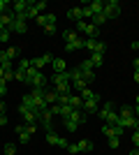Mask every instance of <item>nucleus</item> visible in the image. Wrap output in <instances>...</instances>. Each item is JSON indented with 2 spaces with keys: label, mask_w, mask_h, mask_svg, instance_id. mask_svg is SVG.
I'll return each mask as SVG.
<instances>
[{
  "label": "nucleus",
  "mask_w": 139,
  "mask_h": 155,
  "mask_svg": "<svg viewBox=\"0 0 139 155\" xmlns=\"http://www.w3.org/2000/svg\"><path fill=\"white\" fill-rule=\"evenodd\" d=\"M81 111H84V114H88V116L98 114V111H100V100H86V102H84V107H81Z\"/></svg>",
  "instance_id": "10"
},
{
  "label": "nucleus",
  "mask_w": 139,
  "mask_h": 155,
  "mask_svg": "<svg viewBox=\"0 0 139 155\" xmlns=\"http://www.w3.org/2000/svg\"><path fill=\"white\" fill-rule=\"evenodd\" d=\"M132 49H137V51H139V39H134V42H132Z\"/></svg>",
  "instance_id": "46"
},
{
  "label": "nucleus",
  "mask_w": 139,
  "mask_h": 155,
  "mask_svg": "<svg viewBox=\"0 0 139 155\" xmlns=\"http://www.w3.org/2000/svg\"><path fill=\"white\" fill-rule=\"evenodd\" d=\"M53 74H58V72H67V63L65 58H53Z\"/></svg>",
  "instance_id": "15"
},
{
  "label": "nucleus",
  "mask_w": 139,
  "mask_h": 155,
  "mask_svg": "<svg viewBox=\"0 0 139 155\" xmlns=\"http://www.w3.org/2000/svg\"><path fill=\"white\" fill-rule=\"evenodd\" d=\"M132 143H134V148H139V127L132 130Z\"/></svg>",
  "instance_id": "35"
},
{
  "label": "nucleus",
  "mask_w": 139,
  "mask_h": 155,
  "mask_svg": "<svg viewBox=\"0 0 139 155\" xmlns=\"http://www.w3.org/2000/svg\"><path fill=\"white\" fill-rule=\"evenodd\" d=\"M44 100H46V104H49V107H51V104H58V91H49V88H46Z\"/></svg>",
  "instance_id": "18"
},
{
  "label": "nucleus",
  "mask_w": 139,
  "mask_h": 155,
  "mask_svg": "<svg viewBox=\"0 0 139 155\" xmlns=\"http://www.w3.org/2000/svg\"><path fill=\"white\" fill-rule=\"evenodd\" d=\"M44 139H46V143H49V146H58V141H60V137L56 134L53 130H51V132H46V137H44Z\"/></svg>",
  "instance_id": "23"
},
{
  "label": "nucleus",
  "mask_w": 139,
  "mask_h": 155,
  "mask_svg": "<svg viewBox=\"0 0 139 155\" xmlns=\"http://www.w3.org/2000/svg\"><path fill=\"white\" fill-rule=\"evenodd\" d=\"M74 30L79 32V35H86V39H98L100 28L93 26L91 21H77V23H74Z\"/></svg>",
  "instance_id": "1"
},
{
  "label": "nucleus",
  "mask_w": 139,
  "mask_h": 155,
  "mask_svg": "<svg viewBox=\"0 0 139 155\" xmlns=\"http://www.w3.org/2000/svg\"><path fill=\"white\" fill-rule=\"evenodd\" d=\"M30 63H33V67H35V70H42L44 65L53 63V58H51V53H44V56H40V58H33Z\"/></svg>",
  "instance_id": "12"
},
{
  "label": "nucleus",
  "mask_w": 139,
  "mask_h": 155,
  "mask_svg": "<svg viewBox=\"0 0 139 155\" xmlns=\"http://www.w3.org/2000/svg\"><path fill=\"white\" fill-rule=\"evenodd\" d=\"M130 155H139V148H132V150H130Z\"/></svg>",
  "instance_id": "47"
},
{
  "label": "nucleus",
  "mask_w": 139,
  "mask_h": 155,
  "mask_svg": "<svg viewBox=\"0 0 139 155\" xmlns=\"http://www.w3.org/2000/svg\"><path fill=\"white\" fill-rule=\"evenodd\" d=\"M58 104H70V95H58Z\"/></svg>",
  "instance_id": "41"
},
{
  "label": "nucleus",
  "mask_w": 139,
  "mask_h": 155,
  "mask_svg": "<svg viewBox=\"0 0 139 155\" xmlns=\"http://www.w3.org/2000/svg\"><path fill=\"white\" fill-rule=\"evenodd\" d=\"M35 23H37V26H42V28H44V26H46V14H40V16L35 19Z\"/></svg>",
  "instance_id": "37"
},
{
  "label": "nucleus",
  "mask_w": 139,
  "mask_h": 155,
  "mask_svg": "<svg viewBox=\"0 0 139 155\" xmlns=\"http://www.w3.org/2000/svg\"><path fill=\"white\" fill-rule=\"evenodd\" d=\"M132 79H134V84L139 86V72H134V74H132Z\"/></svg>",
  "instance_id": "45"
},
{
  "label": "nucleus",
  "mask_w": 139,
  "mask_h": 155,
  "mask_svg": "<svg viewBox=\"0 0 139 155\" xmlns=\"http://www.w3.org/2000/svg\"><path fill=\"white\" fill-rule=\"evenodd\" d=\"M2 125H7V114H0V127Z\"/></svg>",
  "instance_id": "43"
},
{
  "label": "nucleus",
  "mask_w": 139,
  "mask_h": 155,
  "mask_svg": "<svg viewBox=\"0 0 139 155\" xmlns=\"http://www.w3.org/2000/svg\"><path fill=\"white\" fill-rule=\"evenodd\" d=\"M63 39H65V44H74V42H79V39H84V37H81L74 28H67V30L63 32Z\"/></svg>",
  "instance_id": "11"
},
{
  "label": "nucleus",
  "mask_w": 139,
  "mask_h": 155,
  "mask_svg": "<svg viewBox=\"0 0 139 155\" xmlns=\"http://www.w3.org/2000/svg\"><path fill=\"white\" fill-rule=\"evenodd\" d=\"M2 155H5V153H2Z\"/></svg>",
  "instance_id": "51"
},
{
  "label": "nucleus",
  "mask_w": 139,
  "mask_h": 155,
  "mask_svg": "<svg viewBox=\"0 0 139 155\" xmlns=\"http://www.w3.org/2000/svg\"><path fill=\"white\" fill-rule=\"evenodd\" d=\"M79 97L84 100V102H86V100H100V95H98V93H93L88 86L84 88V91H79Z\"/></svg>",
  "instance_id": "16"
},
{
  "label": "nucleus",
  "mask_w": 139,
  "mask_h": 155,
  "mask_svg": "<svg viewBox=\"0 0 139 155\" xmlns=\"http://www.w3.org/2000/svg\"><path fill=\"white\" fill-rule=\"evenodd\" d=\"M9 39H12V32H9V30H7V28H5V30L0 32V42H2V44H7Z\"/></svg>",
  "instance_id": "33"
},
{
  "label": "nucleus",
  "mask_w": 139,
  "mask_h": 155,
  "mask_svg": "<svg viewBox=\"0 0 139 155\" xmlns=\"http://www.w3.org/2000/svg\"><path fill=\"white\" fill-rule=\"evenodd\" d=\"M14 79V70H9V72H5V81H12Z\"/></svg>",
  "instance_id": "42"
},
{
  "label": "nucleus",
  "mask_w": 139,
  "mask_h": 155,
  "mask_svg": "<svg viewBox=\"0 0 139 155\" xmlns=\"http://www.w3.org/2000/svg\"><path fill=\"white\" fill-rule=\"evenodd\" d=\"M88 60H91L93 67H100V65L104 63V53H91V58H88Z\"/></svg>",
  "instance_id": "21"
},
{
  "label": "nucleus",
  "mask_w": 139,
  "mask_h": 155,
  "mask_svg": "<svg viewBox=\"0 0 139 155\" xmlns=\"http://www.w3.org/2000/svg\"><path fill=\"white\" fill-rule=\"evenodd\" d=\"M42 30H44L46 35H53V32H56V26H53V23H46V26L42 28Z\"/></svg>",
  "instance_id": "38"
},
{
  "label": "nucleus",
  "mask_w": 139,
  "mask_h": 155,
  "mask_svg": "<svg viewBox=\"0 0 139 155\" xmlns=\"http://www.w3.org/2000/svg\"><path fill=\"white\" fill-rule=\"evenodd\" d=\"M70 79H72V86L77 88V91H84V88L88 86V81L84 79V74L79 72V67H72V70H70Z\"/></svg>",
  "instance_id": "3"
},
{
  "label": "nucleus",
  "mask_w": 139,
  "mask_h": 155,
  "mask_svg": "<svg viewBox=\"0 0 139 155\" xmlns=\"http://www.w3.org/2000/svg\"><path fill=\"white\" fill-rule=\"evenodd\" d=\"M98 114H100V118H102L104 123H109V125L118 123V111H116V104H114V102H107Z\"/></svg>",
  "instance_id": "2"
},
{
  "label": "nucleus",
  "mask_w": 139,
  "mask_h": 155,
  "mask_svg": "<svg viewBox=\"0 0 139 155\" xmlns=\"http://www.w3.org/2000/svg\"><path fill=\"white\" fill-rule=\"evenodd\" d=\"M5 51H7V56H9V60H14V58H19V56H21V49H19V46H7Z\"/></svg>",
  "instance_id": "28"
},
{
  "label": "nucleus",
  "mask_w": 139,
  "mask_h": 155,
  "mask_svg": "<svg viewBox=\"0 0 139 155\" xmlns=\"http://www.w3.org/2000/svg\"><path fill=\"white\" fill-rule=\"evenodd\" d=\"M137 107H139V95H137Z\"/></svg>",
  "instance_id": "50"
},
{
  "label": "nucleus",
  "mask_w": 139,
  "mask_h": 155,
  "mask_svg": "<svg viewBox=\"0 0 139 155\" xmlns=\"http://www.w3.org/2000/svg\"><path fill=\"white\" fill-rule=\"evenodd\" d=\"M67 153L77 155V153H81V150H79V146H77V143H70V146H67Z\"/></svg>",
  "instance_id": "39"
},
{
  "label": "nucleus",
  "mask_w": 139,
  "mask_h": 155,
  "mask_svg": "<svg viewBox=\"0 0 139 155\" xmlns=\"http://www.w3.org/2000/svg\"><path fill=\"white\" fill-rule=\"evenodd\" d=\"M86 49L91 53H107V44L100 39H86Z\"/></svg>",
  "instance_id": "8"
},
{
  "label": "nucleus",
  "mask_w": 139,
  "mask_h": 155,
  "mask_svg": "<svg viewBox=\"0 0 139 155\" xmlns=\"http://www.w3.org/2000/svg\"><path fill=\"white\" fill-rule=\"evenodd\" d=\"M16 134H19V141L21 143H28V141H30V134L26 132V125H19V127H16Z\"/></svg>",
  "instance_id": "19"
},
{
  "label": "nucleus",
  "mask_w": 139,
  "mask_h": 155,
  "mask_svg": "<svg viewBox=\"0 0 139 155\" xmlns=\"http://www.w3.org/2000/svg\"><path fill=\"white\" fill-rule=\"evenodd\" d=\"M77 67H79V72L84 74V79H86L88 84H91V81H95V72H93V65H91V60H84V63H79Z\"/></svg>",
  "instance_id": "6"
},
{
  "label": "nucleus",
  "mask_w": 139,
  "mask_h": 155,
  "mask_svg": "<svg viewBox=\"0 0 139 155\" xmlns=\"http://www.w3.org/2000/svg\"><path fill=\"white\" fill-rule=\"evenodd\" d=\"M134 116H137V118H139V107H134Z\"/></svg>",
  "instance_id": "48"
},
{
  "label": "nucleus",
  "mask_w": 139,
  "mask_h": 155,
  "mask_svg": "<svg viewBox=\"0 0 139 155\" xmlns=\"http://www.w3.org/2000/svg\"><path fill=\"white\" fill-rule=\"evenodd\" d=\"M77 146H79V150H81V153H91V150L95 148V143H93V141H88V139H81V141L77 143Z\"/></svg>",
  "instance_id": "20"
},
{
  "label": "nucleus",
  "mask_w": 139,
  "mask_h": 155,
  "mask_svg": "<svg viewBox=\"0 0 139 155\" xmlns=\"http://www.w3.org/2000/svg\"><path fill=\"white\" fill-rule=\"evenodd\" d=\"M107 21H109V19H107L104 14H95V16L91 19V23H93V26H98V28H100V26H104Z\"/></svg>",
  "instance_id": "25"
},
{
  "label": "nucleus",
  "mask_w": 139,
  "mask_h": 155,
  "mask_svg": "<svg viewBox=\"0 0 139 155\" xmlns=\"http://www.w3.org/2000/svg\"><path fill=\"white\" fill-rule=\"evenodd\" d=\"M2 30H5V26H2V23H0V32H2Z\"/></svg>",
  "instance_id": "49"
},
{
  "label": "nucleus",
  "mask_w": 139,
  "mask_h": 155,
  "mask_svg": "<svg viewBox=\"0 0 139 155\" xmlns=\"http://www.w3.org/2000/svg\"><path fill=\"white\" fill-rule=\"evenodd\" d=\"M70 107H72V109H81V107H84V100H81L79 95H70Z\"/></svg>",
  "instance_id": "26"
},
{
  "label": "nucleus",
  "mask_w": 139,
  "mask_h": 155,
  "mask_svg": "<svg viewBox=\"0 0 139 155\" xmlns=\"http://www.w3.org/2000/svg\"><path fill=\"white\" fill-rule=\"evenodd\" d=\"M65 127H67V132H77V130H79V123L72 120V118H65Z\"/></svg>",
  "instance_id": "29"
},
{
  "label": "nucleus",
  "mask_w": 139,
  "mask_h": 155,
  "mask_svg": "<svg viewBox=\"0 0 139 155\" xmlns=\"http://www.w3.org/2000/svg\"><path fill=\"white\" fill-rule=\"evenodd\" d=\"M40 125L44 127V132H51V130H53V114H51V109L42 111V116H40Z\"/></svg>",
  "instance_id": "9"
},
{
  "label": "nucleus",
  "mask_w": 139,
  "mask_h": 155,
  "mask_svg": "<svg viewBox=\"0 0 139 155\" xmlns=\"http://www.w3.org/2000/svg\"><path fill=\"white\" fill-rule=\"evenodd\" d=\"M88 9L93 12V16H95V14H102L104 12V0H93V2H88Z\"/></svg>",
  "instance_id": "14"
},
{
  "label": "nucleus",
  "mask_w": 139,
  "mask_h": 155,
  "mask_svg": "<svg viewBox=\"0 0 139 155\" xmlns=\"http://www.w3.org/2000/svg\"><path fill=\"white\" fill-rule=\"evenodd\" d=\"M118 143H121V139H118V137H109V148H114V150H116V148H118Z\"/></svg>",
  "instance_id": "34"
},
{
  "label": "nucleus",
  "mask_w": 139,
  "mask_h": 155,
  "mask_svg": "<svg viewBox=\"0 0 139 155\" xmlns=\"http://www.w3.org/2000/svg\"><path fill=\"white\" fill-rule=\"evenodd\" d=\"M12 21H14V12H12V9H9V12H5V14H0V23H2L5 28L12 26Z\"/></svg>",
  "instance_id": "17"
},
{
  "label": "nucleus",
  "mask_w": 139,
  "mask_h": 155,
  "mask_svg": "<svg viewBox=\"0 0 139 155\" xmlns=\"http://www.w3.org/2000/svg\"><path fill=\"white\" fill-rule=\"evenodd\" d=\"M130 116H134V109L127 107V104H123V107L118 109V118H130Z\"/></svg>",
  "instance_id": "22"
},
{
  "label": "nucleus",
  "mask_w": 139,
  "mask_h": 155,
  "mask_svg": "<svg viewBox=\"0 0 139 155\" xmlns=\"http://www.w3.org/2000/svg\"><path fill=\"white\" fill-rule=\"evenodd\" d=\"M102 134H104V137H123V134H125V127L104 123V125H102Z\"/></svg>",
  "instance_id": "7"
},
{
  "label": "nucleus",
  "mask_w": 139,
  "mask_h": 155,
  "mask_svg": "<svg viewBox=\"0 0 139 155\" xmlns=\"http://www.w3.org/2000/svg\"><path fill=\"white\" fill-rule=\"evenodd\" d=\"M9 9H12V2H9V0H0V14L9 12Z\"/></svg>",
  "instance_id": "32"
},
{
  "label": "nucleus",
  "mask_w": 139,
  "mask_h": 155,
  "mask_svg": "<svg viewBox=\"0 0 139 155\" xmlns=\"http://www.w3.org/2000/svg\"><path fill=\"white\" fill-rule=\"evenodd\" d=\"M107 16V19H116L121 14V2L118 0H107L104 2V12H102Z\"/></svg>",
  "instance_id": "5"
},
{
  "label": "nucleus",
  "mask_w": 139,
  "mask_h": 155,
  "mask_svg": "<svg viewBox=\"0 0 139 155\" xmlns=\"http://www.w3.org/2000/svg\"><path fill=\"white\" fill-rule=\"evenodd\" d=\"M67 146H70V141H67L65 137H60V141H58V148H65V150H67Z\"/></svg>",
  "instance_id": "40"
},
{
  "label": "nucleus",
  "mask_w": 139,
  "mask_h": 155,
  "mask_svg": "<svg viewBox=\"0 0 139 155\" xmlns=\"http://www.w3.org/2000/svg\"><path fill=\"white\" fill-rule=\"evenodd\" d=\"M67 21H84V7H72V9H67Z\"/></svg>",
  "instance_id": "13"
},
{
  "label": "nucleus",
  "mask_w": 139,
  "mask_h": 155,
  "mask_svg": "<svg viewBox=\"0 0 139 155\" xmlns=\"http://www.w3.org/2000/svg\"><path fill=\"white\" fill-rule=\"evenodd\" d=\"M7 30L12 32V35H26V32H28V21H26V19H19V16H14L12 26L7 28Z\"/></svg>",
  "instance_id": "4"
},
{
  "label": "nucleus",
  "mask_w": 139,
  "mask_h": 155,
  "mask_svg": "<svg viewBox=\"0 0 139 155\" xmlns=\"http://www.w3.org/2000/svg\"><path fill=\"white\" fill-rule=\"evenodd\" d=\"M30 65H33V63H30V60H28V58H19V67H16V70H21V72H26L28 67H30Z\"/></svg>",
  "instance_id": "31"
},
{
  "label": "nucleus",
  "mask_w": 139,
  "mask_h": 155,
  "mask_svg": "<svg viewBox=\"0 0 139 155\" xmlns=\"http://www.w3.org/2000/svg\"><path fill=\"white\" fill-rule=\"evenodd\" d=\"M2 153H5V155H19V153H16V146H14V141H7L5 146H2Z\"/></svg>",
  "instance_id": "27"
},
{
  "label": "nucleus",
  "mask_w": 139,
  "mask_h": 155,
  "mask_svg": "<svg viewBox=\"0 0 139 155\" xmlns=\"http://www.w3.org/2000/svg\"><path fill=\"white\" fill-rule=\"evenodd\" d=\"M5 95H7V81H2V79H0V100H2Z\"/></svg>",
  "instance_id": "36"
},
{
  "label": "nucleus",
  "mask_w": 139,
  "mask_h": 155,
  "mask_svg": "<svg viewBox=\"0 0 139 155\" xmlns=\"http://www.w3.org/2000/svg\"><path fill=\"white\" fill-rule=\"evenodd\" d=\"M132 67H134V72H139V58L132 60Z\"/></svg>",
  "instance_id": "44"
},
{
  "label": "nucleus",
  "mask_w": 139,
  "mask_h": 155,
  "mask_svg": "<svg viewBox=\"0 0 139 155\" xmlns=\"http://www.w3.org/2000/svg\"><path fill=\"white\" fill-rule=\"evenodd\" d=\"M67 51H79V49H86V39H79V42H74V44H65Z\"/></svg>",
  "instance_id": "24"
},
{
  "label": "nucleus",
  "mask_w": 139,
  "mask_h": 155,
  "mask_svg": "<svg viewBox=\"0 0 139 155\" xmlns=\"http://www.w3.org/2000/svg\"><path fill=\"white\" fill-rule=\"evenodd\" d=\"M72 107H70V104H60V116H63V118H70V116H72Z\"/></svg>",
  "instance_id": "30"
}]
</instances>
